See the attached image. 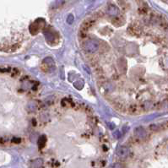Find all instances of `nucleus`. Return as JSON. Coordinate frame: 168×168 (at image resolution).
<instances>
[{
    "label": "nucleus",
    "mask_w": 168,
    "mask_h": 168,
    "mask_svg": "<svg viewBox=\"0 0 168 168\" xmlns=\"http://www.w3.org/2000/svg\"><path fill=\"white\" fill-rule=\"evenodd\" d=\"M83 49L89 53H94L99 50L100 44L95 39H89L83 43Z\"/></svg>",
    "instance_id": "nucleus-1"
},
{
    "label": "nucleus",
    "mask_w": 168,
    "mask_h": 168,
    "mask_svg": "<svg viewBox=\"0 0 168 168\" xmlns=\"http://www.w3.org/2000/svg\"><path fill=\"white\" fill-rule=\"evenodd\" d=\"M106 13L110 15V16L116 17L117 15L119 14V9L115 4H108V6H107V8H106Z\"/></svg>",
    "instance_id": "nucleus-2"
},
{
    "label": "nucleus",
    "mask_w": 168,
    "mask_h": 168,
    "mask_svg": "<svg viewBox=\"0 0 168 168\" xmlns=\"http://www.w3.org/2000/svg\"><path fill=\"white\" fill-rule=\"evenodd\" d=\"M95 23H96V20L94 19H88V20H85V21L81 24L80 29L81 30H88L90 27H92V26L95 25Z\"/></svg>",
    "instance_id": "nucleus-3"
},
{
    "label": "nucleus",
    "mask_w": 168,
    "mask_h": 168,
    "mask_svg": "<svg viewBox=\"0 0 168 168\" xmlns=\"http://www.w3.org/2000/svg\"><path fill=\"white\" fill-rule=\"evenodd\" d=\"M128 31L132 35H138V34L141 33V27L139 25H132L130 27H128Z\"/></svg>",
    "instance_id": "nucleus-4"
},
{
    "label": "nucleus",
    "mask_w": 168,
    "mask_h": 168,
    "mask_svg": "<svg viewBox=\"0 0 168 168\" xmlns=\"http://www.w3.org/2000/svg\"><path fill=\"white\" fill-rule=\"evenodd\" d=\"M117 153L120 157H125L129 153V149L125 146H121L120 148H118V149H117Z\"/></svg>",
    "instance_id": "nucleus-5"
},
{
    "label": "nucleus",
    "mask_w": 168,
    "mask_h": 168,
    "mask_svg": "<svg viewBox=\"0 0 168 168\" xmlns=\"http://www.w3.org/2000/svg\"><path fill=\"white\" fill-rule=\"evenodd\" d=\"M134 132H135V135L137 136L138 138H140V139H142V138H144V137H145V135H146L145 130H144V128H141V127L136 128Z\"/></svg>",
    "instance_id": "nucleus-6"
},
{
    "label": "nucleus",
    "mask_w": 168,
    "mask_h": 168,
    "mask_svg": "<svg viewBox=\"0 0 168 168\" xmlns=\"http://www.w3.org/2000/svg\"><path fill=\"white\" fill-rule=\"evenodd\" d=\"M43 64H45L50 69H52L55 66V63L51 57H47V58L43 61Z\"/></svg>",
    "instance_id": "nucleus-7"
},
{
    "label": "nucleus",
    "mask_w": 168,
    "mask_h": 168,
    "mask_svg": "<svg viewBox=\"0 0 168 168\" xmlns=\"http://www.w3.org/2000/svg\"><path fill=\"white\" fill-rule=\"evenodd\" d=\"M128 112H129L131 114H136V113H138V112H140V107H139L137 105H131V106L128 107Z\"/></svg>",
    "instance_id": "nucleus-8"
},
{
    "label": "nucleus",
    "mask_w": 168,
    "mask_h": 168,
    "mask_svg": "<svg viewBox=\"0 0 168 168\" xmlns=\"http://www.w3.org/2000/svg\"><path fill=\"white\" fill-rule=\"evenodd\" d=\"M112 23L114 25H121L123 23V20H122V17H114L113 19L112 20Z\"/></svg>",
    "instance_id": "nucleus-9"
},
{
    "label": "nucleus",
    "mask_w": 168,
    "mask_h": 168,
    "mask_svg": "<svg viewBox=\"0 0 168 168\" xmlns=\"http://www.w3.org/2000/svg\"><path fill=\"white\" fill-rule=\"evenodd\" d=\"M46 142H47V139L45 136H41V137H40V139H39V140H38L39 147H40V148L44 147V145L46 144Z\"/></svg>",
    "instance_id": "nucleus-10"
},
{
    "label": "nucleus",
    "mask_w": 168,
    "mask_h": 168,
    "mask_svg": "<svg viewBox=\"0 0 168 168\" xmlns=\"http://www.w3.org/2000/svg\"><path fill=\"white\" fill-rule=\"evenodd\" d=\"M64 3V0H57V1L54 3V4L52 5V8H57V7L61 6Z\"/></svg>",
    "instance_id": "nucleus-11"
},
{
    "label": "nucleus",
    "mask_w": 168,
    "mask_h": 168,
    "mask_svg": "<svg viewBox=\"0 0 168 168\" xmlns=\"http://www.w3.org/2000/svg\"><path fill=\"white\" fill-rule=\"evenodd\" d=\"M41 165H42V161L40 159H38V160H36V161H35V163H34V166H35L36 168H39Z\"/></svg>",
    "instance_id": "nucleus-12"
},
{
    "label": "nucleus",
    "mask_w": 168,
    "mask_h": 168,
    "mask_svg": "<svg viewBox=\"0 0 168 168\" xmlns=\"http://www.w3.org/2000/svg\"><path fill=\"white\" fill-rule=\"evenodd\" d=\"M67 21H68V23H69V24H72L73 21V14H69V16H68Z\"/></svg>",
    "instance_id": "nucleus-13"
},
{
    "label": "nucleus",
    "mask_w": 168,
    "mask_h": 168,
    "mask_svg": "<svg viewBox=\"0 0 168 168\" xmlns=\"http://www.w3.org/2000/svg\"><path fill=\"white\" fill-rule=\"evenodd\" d=\"M112 168H123V167L120 164H116V165H114V166H112Z\"/></svg>",
    "instance_id": "nucleus-14"
}]
</instances>
